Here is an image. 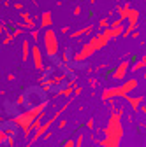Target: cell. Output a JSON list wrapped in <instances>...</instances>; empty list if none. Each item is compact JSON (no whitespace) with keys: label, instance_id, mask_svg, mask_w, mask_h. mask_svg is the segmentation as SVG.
Segmentation results:
<instances>
[{"label":"cell","instance_id":"cell-10","mask_svg":"<svg viewBox=\"0 0 146 147\" xmlns=\"http://www.w3.org/2000/svg\"><path fill=\"white\" fill-rule=\"evenodd\" d=\"M125 100L129 102V105L132 107V110H139V107L143 105L144 96H132V95H127V96H125Z\"/></svg>","mask_w":146,"mask_h":147},{"label":"cell","instance_id":"cell-31","mask_svg":"<svg viewBox=\"0 0 146 147\" xmlns=\"http://www.w3.org/2000/svg\"><path fill=\"white\" fill-rule=\"evenodd\" d=\"M62 33H69V26H63L62 28Z\"/></svg>","mask_w":146,"mask_h":147},{"label":"cell","instance_id":"cell-9","mask_svg":"<svg viewBox=\"0 0 146 147\" xmlns=\"http://www.w3.org/2000/svg\"><path fill=\"white\" fill-rule=\"evenodd\" d=\"M51 25H53V14L51 11H44L41 14V28L46 30V28H51Z\"/></svg>","mask_w":146,"mask_h":147},{"label":"cell","instance_id":"cell-25","mask_svg":"<svg viewBox=\"0 0 146 147\" xmlns=\"http://www.w3.org/2000/svg\"><path fill=\"white\" fill-rule=\"evenodd\" d=\"M14 140H16V138H12V137H9V138H7V142H5V144H7V145H9V147H12V145H14Z\"/></svg>","mask_w":146,"mask_h":147},{"label":"cell","instance_id":"cell-32","mask_svg":"<svg viewBox=\"0 0 146 147\" xmlns=\"http://www.w3.org/2000/svg\"><path fill=\"white\" fill-rule=\"evenodd\" d=\"M143 77H144V79H146V70H144V74H143Z\"/></svg>","mask_w":146,"mask_h":147},{"label":"cell","instance_id":"cell-20","mask_svg":"<svg viewBox=\"0 0 146 147\" xmlns=\"http://www.w3.org/2000/svg\"><path fill=\"white\" fill-rule=\"evenodd\" d=\"M83 142H85V135L79 133L78 138H76V142H74V147H83Z\"/></svg>","mask_w":146,"mask_h":147},{"label":"cell","instance_id":"cell-7","mask_svg":"<svg viewBox=\"0 0 146 147\" xmlns=\"http://www.w3.org/2000/svg\"><path fill=\"white\" fill-rule=\"evenodd\" d=\"M32 61H33V67L37 68V70H44L46 67H44V53H42V49L37 46V44H33L32 46Z\"/></svg>","mask_w":146,"mask_h":147},{"label":"cell","instance_id":"cell-6","mask_svg":"<svg viewBox=\"0 0 146 147\" xmlns=\"http://www.w3.org/2000/svg\"><path fill=\"white\" fill-rule=\"evenodd\" d=\"M67 107H69V103H65V105H63V107H62V109H60V110H58V112L55 114V116L48 117V121H44V123H42V124H41V126L37 128V130H35V133H33V135H32V138H30V144H33V142H37L39 138H42V137L46 135V131H48L49 128H51V124H53L55 121H57V117H58V116H60V114L63 112V110H65Z\"/></svg>","mask_w":146,"mask_h":147},{"label":"cell","instance_id":"cell-8","mask_svg":"<svg viewBox=\"0 0 146 147\" xmlns=\"http://www.w3.org/2000/svg\"><path fill=\"white\" fill-rule=\"evenodd\" d=\"M130 72V61L129 60H123L121 63H118V67L115 68V72H113V79L115 81H125V77H127V74Z\"/></svg>","mask_w":146,"mask_h":147},{"label":"cell","instance_id":"cell-28","mask_svg":"<svg viewBox=\"0 0 146 147\" xmlns=\"http://www.w3.org/2000/svg\"><path fill=\"white\" fill-rule=\"evenodd\" d=\"M14 9H16V11H21V9H23V4H20V2L14 4Z\"/></svg>","mask_w":146,"mask_h":147},{"label":"cell","instance_id":"cell-22","mask_svg":"<svg viewBox=\"0 0 146 147\" xmlns=\"http://www.w3.org/2000/svg\"><path fill=\"white\" fill-rule=\"evenodd\" d=\"M30 35H32V39H33V40H37V39H39V30H35V28L30 30Z\"/></svg>","mask_w":146,"mask_h":147},{"label":"cell","instance_id":"cell-15","mask_svg":"<svg viewBox=\"0 0 146 147\" xmlns=\"http://www.w3.org/2000/svg\"><path fill=\"white\" fill-rule=\"evenodd\" d=\"M72 95H74V88H72V86H65V88L58 89L55 96H72Z\"/></svg>","mask_w":146,"mask_h":147},{"label":"cell","instance_id":"cell-30","mask_svg":"<svg viewBox=\"0 0 146 147\" xmlns=\"http://www.w3.org/2000/svg\"><path fill=\"white\" fill-rule=\"evenodd\" d=\"M130 37H132V39H137V37H139V32H134V33H132Z\"/></svg>","mask_w":146,"mask_h":147},{"label":"cell","instance_id":"cell-11","mask_svg":"<svg viewBox=\"0 0 146 147\" xmlns=\"http://www.w3.org/2000/svg\"><path fill=\"white\" fill-rule=\"evenodd\" d=\"M30 54H32V44H30L28 39H25L23 44H21V60H23V61H28Z\"/></svg>","mask_w":146,"mask_h":147},{"label":"cell","instance_id":"cell-14","mask_svg":"<svg viewBox=\"0 0 146 147\" xmlns=\"http://www.w3.org/2000/svg\"><path fill=\"white\" fill-rule=\"evenodd\" d=\"M127 21L129 23H139V11L136 7H130L129 16H127Z\"/></svg>","mask_w":146,"mask_h":147},{"label":"cell","instance_id":"cell-26","mask_svg":"<svg viewBox=\"0 0 146 147\" xmlns=\"http://www.w3.org/2000/svg\"><path fill=\"white\" fill-rule=\"evenodd\" d=\"M86 128H90V130L93 128V119H88V121H86Z\"/></svg>","mask_w":146,"mask_h":147},{"label":"cell","instance_id":"cell-17","mask_svg":"<svg viewBox=\"0 0 146 147\" xmlns=\"http://www.w3.org/2000/svg\"><path fill=\"white\" fill-rule=\"evenodd\" d=\"M146 70V56H143V58H139L134 65H132V72H139V70Z\"/></svg>","mask_w":146,"mask_h":147},{"label":"cell","instance_id":"cell-1","mask_svg":"<svg viewBox=\"0 0 146 147\" xmlns=\"http://www.w3.org/2000/svg\"><path fill=\"white\" fill-rule=\"evenodd\" d=\"M109 40H111V39L107 37V33H106L104 30H102L100 33L93 35L88 42H85V44L81 46V49H79L78 53L72 54V63H83V61H86L90 56H93L99 49H102L104 46H107Z\"/></svg>","mask_w":146,"mask_h":147},{"label":"cell","instance_id":"cell-33","mask_svg":"<svg viewBox=\"0 0 146 147\" xmlns=\"http://www.w3.org/2000/svg\"><path fill=\"white\" fill-rule=\"evenodd\" d=\"M0 44H2V39H0Z\"/></svg>","mask_w":146,"mask_h":147},{"label":"cell","instance_id":"cell-27","mask_svg":"<svg viewBox=\"0 0 146 147\" xmlns=\"http://www.w3.org/2000/svg\"><path fill=\"white\" fill-rule=\"evenodd\" d=\"M65 126H67V121H65V119H62V121L58 123V128L62 130V128H65Z\"/></svg>","mask_w":146,"mask_h":147},{"label":"cell","instance_id":"cell-23","mask_svg":"<svg viewBox=\"0 0 146 147\" xmlns=\"http://www.w3.org/2000/svg\"><path fill=\"white\" fill-rule=\"evenodd\" d=\"M62 147H74V140H72V138H69V140H65V142L62 144Z\"/></svg>","mask_w":146,"mask_h":147},{"label":"cell","instance_id":"cell-29","mask_svg":"<svg viewBox=\"0 0 146 147\" xmlns=\"http://www.w3.org/2000/svg\"><path fill=\"white\" fill-rule=\"evenodd\" d=\"M139 110H141V112L146 116V105H141V107H139Z\"/></svg>","mask_w":146,"mask_h":147},{"label":"cell","instance_id":"cell-16","mask_svg":"<svg viewBox=\"0 0 146 147\" xmlns=\"http://www.w3.org/2000/svg\"><path fill=\"white\" fill-rule=\"evenodd\" d=\"M63 65H70L72 63V53H70V47H67V49H63V53H62V60H60Z\"/></svg>","mask_w":146,"mask_h":147},{"label":"cell","instance_id":"cell-13","mask_svg":"<svg viewBox=\"0 0 146 147\" xmlns=\"http://www.w3.org/2000/svg\"><path fill=\"white\" fill-rule=\"evenodd\" d=\"M130 4H125L123 7H118V20L123 23V21H127V16H129V11H130Z\"/></svg>","mask_w":146,"mask_h":147},{"label":"cell","instance_id":"cell-18","mask_svg":"<svg viewBox=\"0 0 146 147\" xmlns=\"http://www.w3.org/2000/svg\"><path fill=\"white\" fill-rule=\"evenodd\" d=\"M44 117H46V112H42V114H39V116H37V119H35V121H33V124L30 126V131H35V130H37V128H39V126H41V124L44 123Z\"/></svg>","mask_w":146,"mask_h":147},{"label":"cell","instance_id":"cell-3","mask_svg":"<svg viewBox=\"0 0 146 147\" xmlns=\"http://www.w3.org/2000/svg\"><path fill=\"white\" fill-rule=\"evenodd\" d=\"M123 138V124L121 117L118 114H111L107 121V126L104 130V138L100 140V147H120V142Z\"/></svg>","mask_w":146,"mask_h":147},{"label":"cell","instance_id":"cell-5","mask_svg":"<svg viewBox=\"0 0 146 147\" xmlns=\"http://www.w3.org/2000/svg\"><path fill=\"white\" fill-rule=\"evenodd\" d=\"M42 47L48 58H57V54L60 51V44H58V37L55 33V30L46 28L42 33Z\"/></svg>","mask_w":146,"mask_h":147},{"label":"cell","instance_id":"cell-12","mask_svg":"<svg viewBox=\"0 0 146 147\" xmlns=\"http://www.w3.org/2000/svg\"><path fill=\"white\" fill-rule=\"evenodd\" d=\"M92 32H93V26H92V25L83 26V28H79V30H76V32H72V33H70V39H79V37H83V35H86V33H92Z\"/></svg>","mask_w":146,"mask_h":147},{"label":"cell","instance_id":"cell-24","mask_svg":"<svg viewBox=\"0 0 146 147\" xmlns=\"http://www.w3.org/2000/svg\"><path fill=\"white\" fill-rule=\"evenodd\" d=\"M72 12H74V16H79V14H81V7H79V5H76Z\"/></svg>","mask_w":146,"mask_h":147},{"label":"cell","instance_id":"cell-19","mask_svg":"<svg viewBox=\"0 0 146 147\" xmlns=\"http://www.w3.org/2000/svg\"><path fill=\"white\" fill-rule=\"evenodd\" d=\"M137 26H139V23H129V25H127V28H125L123 37H130V35L137 30Z\"/></svg>","mask_w":146,"mask_h":147},{"label":"cell","instance_id":"cell-2","mask_svg":"<svg viewBox=\"0 0 146 147\" xmlns=\"http://www.w3.org/2000/svg\"><path fill=\"white\" fill-rule=\"evenodd\" d=\"M46 107H48V102H42V103H39V105H33V107L23 110V112L12 116V119H9V121H11L12 124H16L18 128H21L25 137H30V133H32V131H30V126L33 124L35 119H37V116L42 114L44 110H46Z\"/></svg>","mask_w":146,"mask_h":147},{"label":"cell","instance_id":"cell-21","mask_svg":"<svg viewBox=\"0 0 146 147\" xmlns=\"http://www.w3.org/2000/svg\"><path fill=\"white\" fill-rule=\"evenodd\" d=\"M99 26H100L102 30H106V28L111 26V23H109V20H106V18H104V20H100V21H99Z\"/></svg>","mask_w":146,"mask_h":147},{"label":"cell","instance_id":"cell-4","mask_svg":"<svg viewBox=\"0 0 146 147\" xmlns=\"http://www.w3.org/2000/svg\"><path fill=\"white\" fill-rule=\"evenodd\" d=\"M137 79H127L123 81L120 86H111V88H106L102 89V93H100V98L102 100H115V98H125L127 95H130L132 91L137 88Z\"/></svg>","mask_w":146,"mask_h":147}]
</instances>
